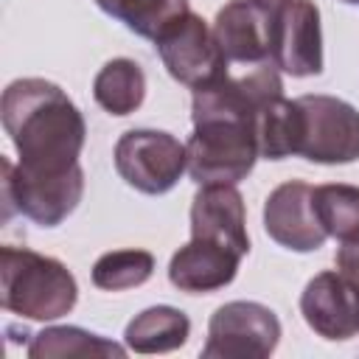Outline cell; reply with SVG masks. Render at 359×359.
<instances>
[{
  "mask_svg": "<svg viewBox=\"0 0 359 359\" xmlns=\"http://www.w3.org/2000/svg\"><path fill=\"white\" fill-rule=\"evenodd\" d=\"M3 129L25 174H67L79 168L87 123L73 98L48 79H17L0 98Z\"/></svg>",
  "mask_w": 359,
  "mask_h": 359,
  "instance_id": "2",
  "label": "cell"
},
{
  "mask_svg": "<svg viewBox=\"0 0 359 359\" xmlns=\"http://www.w3.org/2000/svg\"><path fill=\"white\" fill-rule=\"evenodd\" d=\"M258 154L264 160H283L297 154L300 140V107L283 95L266 101L255 118Z\"/></svg>",
  "mask_w": 359,
  "mask_h": 359,
  "instance_id": "18",
  "label": "cell"
},
{
  "mask_svg": "<svg viewBox=\"0 0 359 359\" xmlns=\"http://www.w3.org/2000/svg\"><path fill=\"white\" fill-rule=\"evenodd\" d=\"M255 3H261V6H266V8H278V6L286 3V0H255Z\"/></svg>",
  "mask_w": 359,
  "mask_h": 359,
  "instance_id": "23",
  "label": "cell"
},
{
  "mask_svg": "<svg viewBox=\"0 0 359 359\" xmlns=\"http://www.w3.org/2000/svg\"><path fill=\"white\" fill-rule=\"evenodd\" d=\"M300 314L317 337L331 342L351 339L359 331V289L337 269L320 272L300 294Z\"/></svg>",
  "mask_w": 359,
  "mask_h": 359,
  "instance_id": "11",
  "label": "cell"
},
{
  "mask_svg": "<svg viewBox=\"0 0 359 359\" xmlns=\"http://www.w3.org/2000/svg\"><path fill=\"white\" fill-rule=\"evenodd\" d=\"M191 238L222 244L241 258L250 252L247 208L236 185H199L191 202Z\"/></svg>",
  "mask_w": 359,
  "mask_h": 359,
  "instance_id": "13",
  "label": "cell"
},
{
  "mask_svg": "<svg viewBox=\"0 0 359 359\" xmlns=\"http://www.w3.org/2000/svg\"><path fill=\"white\" fill-rule=\"evenodd\" d=\"M241 255L202 238L182 244L168 261V280L185 294H210L230 286L238 275Z\"/></svg>",
  "mask_w": 359,
  "mask_h": 359,
  "instance_id": "14",
  "label": "cell"
},
{
  "mask_svg": "<svg viewBox=\"0 0 359 359\" xmlns=\"http://www.w3.org/2000/svg\"><path fill=\"white\" fill-rule=\"evenodd\" d=\"M342 3H351V6H359V0H342Z\"/></svg>",
  "mask_w": 359,
  "mask_h": 359,
  "instance_id": "24",
  "label": "cell"
},
{
  "mask_svg": "<svg viewBox=\"0 0 359 359\" xmlns=\"http://www.w3.org/2000/svg\"><path fill=\"white\" fill-rule=\"evenodd\" d=\"M334 264H337V272H339L353 289H359V238H353V241H339L337 255H334Z\"/></svg>",
  "mask_w": 359,
  "mask_h": 359,
  "instance_id": "22",
  "label": "cell"
},
{
  "mask_svg": "<svg viewBox=\"0 0 359 359\" xmlns=\"http://www.w3.org/2000/svg\"><path fill=\"white\" fill-rule=\"evenodd\" d=\"M213 36L227 62L261 65L272 45V8L255 0H230L216 11Z\"/></svg>",
  "mask_w": 359,
  "mask_h": 359,
  "instance_id": "12",
  "label": "cell"
},
{
  "mask_svg": "<svg viewBox=\"0 0 359 359\" xmlns=\"http://www.w3.org/2000/svg\"><path fill=\"white\" fill-rule=\"evenodd\" d=\"M283 95L280 70L272 62L250 65L241 76H222L194 90L188 137V177L196 185H238L252 171L258 154V109Z\"/></svg>",
  "mask_w": 359,
  "mask_h": 359,
  "instance_id": "1",
  "label": "cell"
},
{
  "mask_svg": "<svg viewBox=\"0 0 359 359\" xmlns=\"http://www.w3.org/2000/svg\"><path fill=\"white\" fill-rule=\"evenodd\" d=\"M300 140L297 154L323 163L345 165L359 160V109L337 95H300Z\"/></svg>",
  "mask_w": 359,
  "mask_h": 359,
  "instance_id": "6",
  "label": "cell"
},
{
  "mask_svg": "<svg viewBox=\"0 0 359 359\" xmlns=\"http://www.w3.org/2000/svg\"><path fill=\"white\" fill-rule=\"evenodd\" d=\"M93 98L109 115H132L146 98V73L135 59H109L93 79Z\"/></svg>",
  "mask_w": 359,
  "mask_h": 359,
  "instance_id": "16",
  "label": "cell"
},
{
  "mask_svg": "<svg viewBox=\"0 0 359 359\" xmlns=\"http://www.w3.org/2000/svg\"><path fill=\"white\" fill-rule=\"evenodd\" d=\"M154 275V255L149 250H112L93 264V283L104 292H123L143 286Z\"/></svg>",
  "mask_w": 359,
  "mask_h": 359,
  "instance_id": "21",
  "label": "cell"
},
{
  "mask_svg": "<svg viewBox=\"0 0 359 359\" xmlns=\"http://www.w3.org/2000/svg\"><path fill=\"white\" fill-rule=\"evenodd\" d=\"M314 213L337 241L359 238V185L325 182L314 188Z\"/></svg>",
  "mask_w": 359,
  "mask_h": 359,
  "instance_id": "20",
  "label": "cell"
},
{
  "mask_svg": "<svg viewBox=\"0 0 359 359\" xmlns=\"http://www.w3.org/2000/svg\"><path fill=\"white\" fill-rule=\"evenodd\" d=\"M269 59L292 79L323 73V28L314 0H286L272 8Z\"/></svg>",
  "mask_w": 359,
  "mask_h": 359,
  "instance_id": "9",
  "label": "cell"
},
{
  "mask_svg": "<svg viewBox=\"0 0 359 359\" xmlns=\"http://www.w3.org/2000/svg\"><path fill=\"white\" fill-rule=\"evenodd\" d=\"M280 342L278 314L255 300H230L210 314L205 359H266Z\"/></svg>",
  "mask_w": 359,
  "mask_h": 359,
  "instance_id": "7",
  "label": "cell"
},
{
  "mask_svg": "<svg viewBox=\"0 0 359 359\" xmlns=\"http://www.w3.org/2000/svg\"><path fill=\"white\" fill-rule=\"evenodd\" d=\"M115 171L121 180L149 196L168 194L188 171V149L163 129H129L118 137Z\"/></svg>",
  "mask_w": 359,
  "mask_h": 359,
  "instance_id": "5",
  "label": "cell"
},
{
  "mask_svg": "<svg viewBox=\"0 0 359 359\" xmlns=\"http://www.w3.org/2000/svg\"><path fill=\"white\" fill-rule=\"evenodd\" d=\"M76 300L79 283L59 258L28 247H0V303L6 311L50 323L70 314Z\"/></svg>",
  "mask_w": 359,
  "mask_h": 359,
  "instance_id": "3",
  "label": "cell"
},
{
  "mask_svg": "<svg viewBox=\"0 0 359 359\" xmlns=\"http://www.w3.org/2000/svg\"><path fill=\"white\" fill-rule=\"evenodd\" d=\"M95 6L121 20L132 34L143 39H157L174 20L188 14V0H95Z\"/></svg>",
  "mask_w": 359,
  "mask_h": 359,
  "instance_id": "19",
  "label": "cell"
},
{
  "mask_svg": "<svg viewBox=\"0 0 359 359\" xmlns=\"http://www.w3.org/2000/svg\"><path fill=\"white\" fill-rule=\"evenodd\" d=\"M264 230L275 244L292 252L320 250L328 233L314 213V188L300 180L280 182L264 202Z\"/></svg>",
  "mask_w": 359,
  "mask_h": 359,
  "instance_id": "10",
  "label": "cell"
},
{
  "mask_svg": "<svg viewBox=\"0 0 359 359\" xmlns=\"http://www.w3.org/2000/svg\"><path fill=\"white\" fill-rule=\"evenodd\" d=\"M157 56L168 76L191 90H199L205 84L219 81L227 76V59L213 36V25H208L199 14L188 11L180 20H174L157 39H154Z\"/></svg>",
  "mask_w": 359,
  "mask_h": 359,
  "instance_id": "8",
  "label": "cell"
},
{
  "mask_svg": "<svg viewBox=\"0 0 359 359\" xmlns=\"http://www.w3.org/2000/svg\"><path fill=\"white\" fill-rule=\"evenodd\" d=\"M191 337V320L174 306H151L126 323L123 345L135 353H171Z\"/></svg>",
  "mask_w": 359,
  "mask_h": 359,
  "instance_id": "15",
  "label": "cell"
},
{
  "mask_svg": "<svg viewBox=\"0 0 359 359\" xmlns=\"http://www.w3.org/2000/svg\"><path fill=\"white\" fill-rule=\"evenodd\" d=\"M3 222L14 213L31 219L39 227L62 224L84 196L81 165L67 174H25L8 157H3Z\"/></svg>",
  "mask_w": 359,
  "mask_h": 359,
  "instance_id": "4",
  "label": "cell"
},
{
  "mask_svg": "<svg viewBox=\"0 0 359 359\" xmlns=\"http://www.w3.org/2000/svg\"><path fill=\"white\" fill-rule=\"evenodd\" d=\"M31 359H56V356H115L123 359L126 348L93 334L79 325H48L39 334H31L28 342Z\"/></svg>",
  "mask_w": 359,
  "mask_h": 359,
  "instance_id": "17",
  "label": "cell"
}]
</instances>
